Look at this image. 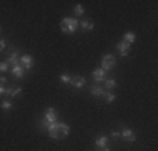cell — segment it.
I'll list each match as a JSON object with an SVG mask.
<instances>
[{
	"mask_svg": "<svg viewBox=\"0 0 158 151\" xmlns=\"http://www.w3.org/2000/svg\"><path fill=\"white\" fill-rule=\"evenodd\" d=\"M89 92H91V96H94V97H103L106 91L103 89V86H101V84H94V86L89 88Z\"/></svg>",
	"mask_w": 158,
	"mask_h": 151,
	"instance_id": "cell-15",
	"label": "cell"
},
{
	"mask_svg": "<svg viewBox=\"0 0 158 151\" xmlns=\"http://www.w3.org/2000/svg\"><path fill=\"white\" fill-rule=\"evenodd\" d=\"M79 29V20L74 17H64L61 20V30L64 34H69V35H73V34H76V30Z\"/></svg>",
	"mask_w": 158,
	"mask_h": 151,
	"instance_id": "cell-2",
	"label": "cell"
},
{
	"mask_svg": "<svg viewBox=\"0 0 158 151\" xmlns=\"http://www.w3.org/2000/svg\"><path fill=\"white\" fill-rule=\"evenodd\" d=\"M84 7L81 5V3H77L76 7H74V15H76V17H82V15H84Z\"/></svg>",
	"mask_w": 158,
	"mask_h": 151,
	"instance_id": "cell-19",
	"label": "cell"
},
{
	"mask_svg": "<svg viewBox=\"0 0 158 151\" xmlns=\"http://www.w3.org/2000/svg\"><path fill=\"white\" fill-rule=\"evenodd\" d=\"M61 82H64V84H69V82H71V76L69 74H61Z\"/></svg>",
	"mask_w": 158,
	"mask_h": 151,
	"instance_id": "cell-22",
	"label": "cell"
},
{
	"mask_svg": "<svg viewBox=\"0 0 158 151\" xmlns=\"http://www.w3.org/2000/svg\"><path fill=\"white\" fill-rule=\"evenodd\" d=\"M93 79H94L96 84L104 82V79H106V71H103L101 67H96V69L93 71Z\"/></svg>",
	"mask_w": 158,
	"mask_h": 151,
	"instance_id": "cell-9",
	"label": "cell"
},
{
	"mask_svg": "<svg viewBox=\"0 0 158 151\" xmlns=\"http://www.w3.org/2000/svg\"><path fill=\"white\" fill-rule=\"evenodd\" d=\"M0 34H2V25H0Z\"/></svg>",
	"mask_w": 158,
	"mask_h": 151,
	"instance_id": "cell-29",
	"label": "cell"
},
{
	"mask_svg": "<svg viewBox=\"0 0 158 151\" xmlns=\"http://www.w3.org/2000/svg\"><path fill=\"white\" fill-rule=\"evenodd\" d=\"M7 82H9V81H7V77H5V76H0V86H5Z\"/></svg>",
	"mask_w": 158,
	"mask_h": 151,
	"instance_id": "cell-26",
	"label": "cell"
},
{
	"mask_svg": "<svg viewBox=\"0 0 158 151\" xmlns=\"http://www.w3.org/2000/svg\"><path fill=\"white\" fill-rule=\"evenodd\" d=\"M39 128H40V129H46V131H47V128H49V123H47V121L42 118V119L39 121Z\"/></svg>",
	"mask_w": 158,
	"mask_h": 151,
	"instance_id": "cell-23",
	"label": "cell"
},
{
	"mask_svg": "<svg viewBox=\"0 0 158 151\" xmlns=\"http://www.w3.org/2000/svg\"><path fill=\"white\" fill-rule=\"evenodd\" d=\"M7 94V86H0V97H5Z\"/></svg>",
	"mask_w": 158,
	"mask_h": 151,
	"instance_id": "cell-25",
	"label": "cell"
},
{
	"mask_svg": "<svg viewBox=\"0 0 158 151\" xmlns=\"http://www.w3.org/2000/svg\"><path fill=\"white\" fill-rule=\"evenodd\" d=\"M116 67V57L113 54H104L101 59V69L103 71H111Z\"/></svg>",
	"mask_w": 158,
	"mask_h": 151,
	"instance_id": "cell-3",
	"label": "cell"
},
{
	"mask_svg": "<svg viewBox=\"0 0 158 151\" xmlns=\"http://www.w3.org/2000/svg\"><path fill=\"white\" fill-rule=\"evenodd\" d=\"M79 25H81V29L84 30V32H91V30H94V24H93L91 20H88V18L81 20V22H79Z\"/></svg>",
	"mask_w": 158,
	"mask_h": 151,
	"instance_id": "cell-16",
	"label": "cell"
},
{
	"mask_svg": "<svg viewBox=\"0 0 158 151\" xmlns=\"http://www.w3.org/2000/svg\"><path fill=\"white\" fill-rule=\"evenodd\" d=\"M104 88H106V92H111V89L116 88V79L114 77H110V79H104Z\"/></svg>",
	"mask_w": 158,
	"mask_h": 151,
	"instance_id": "cell-17",
	"label": "cell"
},
{
	"mask_svg": "<svg viewBox=\"0 0 158 151\" xmlns=\"http://www.w3.org/2000/svg\"><path fill=\"white\" fill-rule=\"evenodd\" d=\"M101 151H110V149H108V148H104V149H101Z\"/></svg>",
	"mask_w": 158,
	"mask_h": 151,
	"instance_id": "cell-28",
	"label": "cell"
},
{
	"mask_svg": "<svg viewBox=\"0 0 158 151\" xmlns=\"http://www.w3.org/2000/svg\"><path fill=\"white\" fill-rule=\"evenodd\" d=\"M135 40H136V35H135L133 32H125V35H123V42L131 45V44H135Z\"/></svg>",
	"mask_w": 158,
	"mask_h": 151,
	"instance_id": "cell-18",
	"label": "cell"
},
{
	"mask_svg": "<svg viewBox=\"0 0 158 151\" xmlns=\"http://www.w3.org/2000/svg\"><path fill=\"white\" fill-rule=\"evenodd\" d=\"M104 101H106V103L108 104H113V103H114V101H116V96H114V94H113V92H104Z\"/></svg>",
	"mask_w": 158,
	"mask_h": 151,
	"instance_id": "cell-20",
	"label": "cell"
},
{
	"mask_svg": "<svg viewBox=\"0 0 158 151\" xmlns=\"http://www.w3.org/2000/svg\"><path fill=\"white\" fill-rule=\"evenodd\" d=\"M44 119H46L49 124L57 123V121H59V112H57V109H56V108H47L46 111H44Z\"/></svg>",
	"mask_w": 158,
	"mask_h": 151,
	"instance_id": "cell-5",
	"label": "cell"
},
{
	"mask_svg": "<svg viewBox=\"0 0 158 151\" xmlns=\"http://www.w3.org/2000/svg\"><path fill=\"white\" fill-rule=\"evenodd\" d=\"M111 138H119V131H113V133H111Z\"/></svg>",
	"mask_w": 158,
	"mask_h": 151,
	"instance_id": "cell-27",
	"label": "cell"
},
{
	"mask_svg": "<svg viewBox=\"0 0 158 151\" xmlns=\"http://www.w3.org/2000/svg\"><path fill=\"white\" fill-rule=\"evenodd\" d=\"M69 86H73L74 89H82L86 86V77H82V76H73Z\"/></svg>",
	"mask_w": 158,
	"mask_h": 151,
	"instance_id": "cell-8",
	"label": "cell"
},
{
	"mask_svg": "<svg viewBox=\"0 0 158 151\" xmlns=\"http://www.w3.org/2000/svg\"><path fill=\"white\" fill-rule=\"evenodd\" d=\"M7 71H10V66L3 60V62H0V76H3V72H7Z\"/></svg>",
	"mask_w": 158,
	"mask_h": 151,
	"instance_id": "cell-21",
	"label": "cell"
},
{
	"mask_svg": "<svg viewBox=\"0 0 158 151\" xmlns=\"http://www.w3.org/2000/svg\"><path fill=\"white\" fill-rule=\"evenodd\" d=\"M22 94V88L20 86H15V88H12V86H7V94H5V97H17V96H20Z\"/></svg>",
	"mask_w": 158,
	"mask_h": 151,
	"instance_id": "cell-14",
	"label": "cell"
},
{
	"mask_svg": "<svg viewBox=\"0 0 158 151\" xmlns=\"http://www.w3.org/2000/svg\"><path fill=\"white\" fill-rule=\"evenodd\" d=\"M3 54L7 55L5 62L9 64L10 67H14V66H17V64H19V59H20V52H19V49H14V51H7V49H5Z\"/></svg>",
	"mask_w": 158,
	"mask_h": 151,
	"instance_id": "cell-4",
	"label": "cell"
},
{
	"mask_svg": "<svg viewBox=\"0 0 158 151\" xmlns=\"http://www.w3.org/2000/svg\"><path fill=\"white\" fill-rule=\"evenodd\" d=\"M14 108H15V104H14V101H12V99H9V97H3V99L0 101V109H2L3 112L12 111Z\"/></svg>",
	"mask_w": 158,
	"mask_h": 151,
	"instance_id": "cell-12",
	"label": "cell"
},
{
	"mask_svg": "<svg viewBox=\"0 0 158 151\" xmlns=\"http://www.w3.org/2000/svg\"><path fill=\"white\" fill-rule=\"evenodd\" d=\"M19 64L24 67V71H31L34 67V57L31 54H24V55H20V59H19Z\"/></svg>",
	"mask_w": 158,
	"mask_h": 151,
	"instance_id": "cell-6",
	"label": "cell"
},
{
	"mask_svg": "<svg viewBox=\"0 0 158 151\" xmlns=\"http://www.w3.org/2000/svg\"><path fill=\"white\" fill-rule=\"evenodd\" d=\"M10 72H12L14 79H22V77L25 76V71H24V67H22L20 64H17V66L10 67Z\"/></svg>",
	"mask_w": 158,
	"mask_h": 151,
	"instance_id": "cell-13",
	"label": "cell"
},
{
	"mask_svg": "<svg viewBox=\"0 0 158 151\" xmlns=\"http://www.w3.org/2000/svg\"><path fill=\"white\" fill-rule=\"evenodd\" d=\"M47 133H49V138L56 139V141H61V139L66 138V136H69L71 128H69V124L64 123V121H57V123L49 124Z\"/></svg>",
	"mask_w": 158,
	"mask_h": 151,
	"instance_id": "cell-1",
	"label": "cell"
},
{
	"mask_svg": "<svg viewBox=\"0 0 158 151\" xmlns=\"http://www.w3.org/2000/svg\"><path fill=\"white\" fill-rule=\"evenodd\" d=\"M119 136H121L126 143H135L136 141V134H135V131L130 129V128H123V129L119 131Z\"/></svg>",
	"mask_w": 158,
	"mask_h": 151,
	"instance_id": "cell-7",
	"label": "cell"
},
{
	"mask_svg": "<svg viewBox=\"0 0 158 151\" xmlns=\"http://www.w3.org/2000/svg\"><path fill=\"white\" fill-rule=\"evenodd\" d=\"M5 49H7V40L3 37H0V52H5Z\"/></svg>",
	"mask_w": 158,
	"mask_h": 151,
	"instance_id": "cell-24",
	"label": "cell"
},
{
	"mask_svg": "<svg viewBox=\"0 0 158 151\" xmlns=\"http://www.w3.org/2000/svg\"><path fill=\"white\" fill-rule=\"evenodd\" d=\"M108 136L106 134H99L98 138L94 139V146L98 149H104V148H108Z\"/></svg>",
	"mask_w": 158,
	"mask_h": 151,
	"instance_id": "cell-11",
	"label": "cell"
},
{
	"mask_svg": "<svg viewBox=\"0 0 158 151\" xmlns=\"http://www.w3.org/2000/svg\"><path fill=\"white\" fill-rule=\"evenodd\" d=\"M130 47L131 45H128L126 42H123V40H119V42L116 44V51H118V54L121 55V57H126V55L130 54Z\"/></svg>",
	"mask_w": 158,
	"mask_h": 151,
	"instance_id": "cell-10",
	"label": "cell"
}]
</instances>
